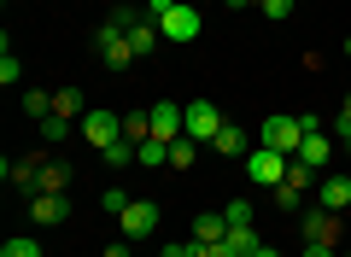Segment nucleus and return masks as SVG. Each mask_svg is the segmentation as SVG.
I'll return each mask as SVG.
<instances>
[{
  "label": "nucleus",
  "mask_w": 351,
  "mask_h": 257,
  "mask_svg": "<svg viewBox=\"0 0 351 257\" xmlns=\"http://www.w3.org/2000/svg\"><path fill=\"white\" fill-rule=\"evenodd\" d=\"M299 140H304V123L299 117H263L258 123V147H269V152H281V158H299Z\"/></svg>",
  "instance_id": "obj_1"
},
{
  "label": "nucleus",
  "mask_w": 351,
  "mask_h": 257,
  "mask_svg": "<svg viewBox=\"0 0 351 257\" xmlns=\"http://www.w3.org/2000/svg\"><path fill=\"white\" fill-rule=\"evenodd\" d=\"M76 129H82V140L94 152H106V147H117V140H123V117H117V111H106V106H88V117L76 123Z\"/></svg>",
  "instance_id": "obj_2"
},
{
  "label": "nucleus",
  "mask_w": 351,
  "mask_h": 257,
  "mask_svg": "<svg viewBox=\"0 0 351 257\" xmlns=\"http://www.w3.org/2000/svg\"><path fill=\"white\" fill-rule=\"evenodd\" d=\"M223 111L211 106V99H193V106H182V129H188V140H217L223 135Z\"/></svg>",
  "instance_id": "obj_3"
},
{
  "label": "nucleus",
  "mask_w": 351,
  "mask_h": 257,
  "mask_svg": "<svg viewBox=\"0 0 351 257\" xmlns=\"http://www.w3.org/2000/svg\"><path fill=\"white\" fill-rule=\"evenodd\" d=\"M199 29H205V24H199V6H193V0H176L170 12L158 18V36H164V41H193Z\"/></svg>",
  "instance_id": "obj_4"
},
{
  "label": "nucleus",
  "mask_w": 351,
  "mask_h": 257,
  "mask_svg": "<svg viewBox=\"0 0 351 257\" xmlns=\"http://www.w3.org/2000/svg\"><path fill=\"white\" fill-rule=\"evenodd\" d=\"M299 123H304V140H299V164H304V170H316V175H322V170H328V158H334V140L322 135V123H316V117H299Z\"/></svg>",
  "instance_id": "obj_5"
},
{
  "label": "nucleus",
  "mask_w": 351,
  "mask_h": 257,
  "mask_svg": "<svg viewBox=\"0 0 351 257\" xmlns=\"http://www.w3.org/2000/svg\"><path fill=\"white\" fill-rule=\"evenodd\" d=\"M287 164L293 158H281V152H269V147H252L246 152V175L258 187H281V182H287Z\"/></svg>",
  "instance_id": "obj_6"
},
{
  "label": "nucleus",
  "mask_w": 351,
  "mask_h": 257,
  "mask_svg": "<svg viewBox=\"0 0 351 257\" xmlns=\"http://www.w3.org/2000/svg\"><path fill=\"white\" fill-rule=\"evenodd\" d=\"M94 53H100L112 71H129V64H135V47H129V36H123V29H112V24H100V36H94Z\"/></svg>",
  "instance_id": "obj_7"
},
{
  "label": "nucleus",
  "mask_w": 351,
  "mask_h": 257,
  "mask_svg": "<svg viewBox=\"0 0 351 257\" xmlns=\"http://www.w3.org/2000/svg\"><path fill=\"white\" fill-rule=\"evenodd\" d=\"M117 228H123V240H147V234L158 228V205H152V199H129V210L117 217Z\"/></svg>",
  "instance_id": "obj_8"
},
{
  "label": "nucleus",
  "mask_w": 351,
  "mask_h": 257,
  "mask_svg": "<svg viewBox=\"0 0 351 257\" xmlns=\"http://www.w3.org/2000/svg\"><path fill=\"white\" fill-rule=\"evenodd\" d=\"M299 228H304V245H339V222L334 210H299Z\"/></svg>",
  "instance_id": "obj_9"
},
{
  "label": "nucleus",
  "mask_w": 351,
  "mask_h": 257,
  "mask_svg": "<svg viewBox=\"0 0 351 257\" xmlns=\"http://www.w3.org/2000/svg\"><path fill=\"white\" fill-rule=\"evenodd\" d=\"M29 217L41 228H59V222H71V199L64 193H29Z\"/></svg>",
  "instance_id": "obj_10"
},
{
  "label": "nucleus",
  "mask_w": 351,
  "mask_h": 257,
  "mask_svg": "<svg viewBox=\"0 0 351 257\" xmlns=\"http://www.w3.org/2000/svg\"><path fill=\"white\" fill-rule=\"evenodd\" d=\"M182 135H188V129H182V106H176V99H158V106H152V140L170 147V140H182Z\"/></svg>",
  "instance_id": "obj_11"
},
{
  "label": "nucleus",
  "mask_w": 351,
  "mask_h": 257,
  "mask_svg": "<svg viewBox=\"0 0 351 257\" xmlns=\"http://www.w3.org/2000/svg\"><path fill=\"white\" fill-rule=\"evenodd\" d=\"M316 205L339 217V210L351 205V175H322V182H316Z\"/></svg>",
  "instance_id": "obj_12"
},
{
  "label": "nucleus",
  "mask_w": 351,
  "mask_h": 257,
  "mask_svg": "<svg viewBox=\"0 0 351 257\" xmlns=\"http://www.w3.org/2000/svg\"><path fill=\"white\" fill-rule=\"evenodd\" d=\"M71 164L64 158H41V170H36V193H64V187H71Z\"/></svg>",
  "instance_id": "obj_13"
},
{
  "label": "nucleus",
  "mask_w": 351,
  "mask_h": 257,
  "mask_svg": "<svg viewBox=\"0 0 351 257\" xmlns=\"http://www.w3.org/2000/svg\"><path fill=\"white\" fill-rule=\"evenodd\" d=\"M223 245H228V257H252L258 252V228H252V222H228V234H223Z\"/></svg>",
  "instance_id": "obj_14"
},
{
  "label": "nucleus",
  "mask_w": 351,
  "mask_h": 257,
  "mask_svg": "<svg viewBox=\"0 0 351 257\" xmlns=\"http://www.w3.org/2000/svg\"><path fill=\"white\" fill-rule=\"evenodd\" d=\"M36 135L47 140V147H64V140H71V135H82V129H76L71 117H59V111H53V117H41V123H36Z\"/></svg>",
  "instance_id": "obj_15"
},
{
  "label": "nucleus",
  "mask_w": 351,
  "mask_h": 257,
  "mask_svg": "<svg viewBox=\"0 0 351 257\" xmlns=\"http://www.w3.org/2000/svg\"><path fill=\"white\" fill-rule=\"evenodd\" d=\"M158 24H152V18H141L135 29H129V47H135V59H152V47H158Z\"/></svg>",
  "instance_id": "obj_16"
},
{
  "label": "nucleus",
  "mask_w": 351,
  "mask_h": 257,
  "mask_svg": "<svg viewBox=\"0 0 351 257\" xmlns=\"http://www.w3.org/2000/svg\"><path fill=\"white\" fill-rule=\"evenodd\" d=\"M53 111H59V117H71V123H82V117H88L82 88H59V94H53Z\"/></svg>",
  "instance_id": "obj_17"
},
{
  "label": "nucleus",
  "mask_w": 351,
  "mask_h": 257,
  "mask_svg": "<svg viewBox=\"0 0 351 257\" xmlns=\"http://www.w3.org/2000/svg\"><path fill=\"white\" fill-rule=\"evenodd\" d=\"M211 147L223 152V158H246V129H234V123H223V135H217Z\"/></svg>",
  "instance_id": "obj_18"
},
{
  "label": "nucleus",
  "mask_w": 351,
  "mask_h": 257,
  "mask_svg": "<svg viewBox=\"0 0 351 257\" xmlns=\"http://www.w3.org/2000/svg\"><path fill=\"white\" fill-rule=\"evenodd\" d=\"M135 164H147V170H170V147H164V140H141Z\"/></svg>",
  "instance_id": "obj_19"
},
{
  "label": "nucleus",
  "mask_w": 351,
  "mask_h": 257,
  "mask_svg": "<svg viewBox=\"0 0 351 257\" xmlns=\"http://www.w3.org/2000/svg\"><path fill=\"white\" fill-rule=\"evenodd\" d=\"M228 234V217L217 210V217H193V240H205V245H217Z\"/></svg>",
  "instance_id": "obj_20"
},
{
  "label": "nucleus",
  "mask_w": 351,
  "mask_h": 257,
  "mask_svg": "<svg viewBox=\"0 0 351 257\" xmlns=\"http://www.w3.org/2000/svg\"><path fill=\"white\" fill-rule=\"evenodd\" d=\"M123 140H135V147L152 140V111H129V117H123Z\"/></svg>",
  "instance_id": "obj_21"
},
{
  "label": "nucleus",
  "mask_w": 351,
  "mask_h": 257,
  "mask_svg": "<svg viewBox=\"0 0 351 257\" xmlns=\"http://www.w3.org/2000/svg\"><path fill=\"white\" fill-rule=\"evenodd\" d=\"M193 158H199V140H170V170H193Z\"/></svg>",
  "instance_id": "obj_22"
},
{
  "label": "nucleus",
  "mask_w": 351,
  "mask_h": 257,
  "mask_svg": "<svg viewBox=\"0 0 351 257\" xmlns=\"http://www.w3.org/2000/svg\"><path fill=\"white\" fill-rule=\"evenodd\" d=\"M269 199H276L281 210H304V187H293V182H281V187H269Z\"/></svg>",
  "instance_id": "obj_23"
},
{
  "label": "nucleus",
  "mask_w": 351,
  "mask_h": 257,
  "mask_svg": "<svg viewBox=\"0 0 351 257\" xmlns=\"http://www.w3.org/2000/svg\"><path fill=\"white\" fill-rule=\"evenodd\" d=\"M0 257H41V245L29 240V234H12V240L0 245Z\"/></svg>",
  "instance_id": "obj_24"
},
{
  "label": "nucleus",
  "mask_w": 351,
  "mask_h": 257,
  "mask_svg": "<svg viewBox=\"0 0 351 257\" xmlns=\"http://www.w3.org/2000/svg\"><path fill=\"white\" fill-rule=\"evenodd\" d=\"M24 111H29V117H53V94H41V88H29V94H24Z\"/></svg>",
  "instance_id": "obj_25"
},
{
  "label": "nucleus",
  "mask_w": 351,
  "mask_h": 257,
  "mask_svg": "<svg viewBox=\"0 0 351 257\" xmlns=\"http://www.w3.org/2000/svg\"><path fill=\"white\" fill-rule=\"evenodd\" d=\"M18 76H24V64H18V53H12V41H6V47H0V82L12 88Z\"/></svg>",
  "instance_id": "obj_26"
},
{
  "label": "nucleus",
  "mask_w": 351,
  "mask_h": 257,
  "mask_svg": "<svg viewBox=\"0 0 351 257\" xmlns=\"http://www.w3.org/2000/svg\"><path fill=\"white\" fill-rule=\"evenodd\" d=\"M100 210H106V217H123V210H129V193H123V187H106V193H100Z\"/></svg>",
  "instance_id": "obj_27"
},
{
  "label": "nucleus",
  "mask_w": 351,
  "mask_h": 257,
  "mask_svg": "<svg viewBox=\"0 0 351 257\" xmlns=\"http://www.w3.org/2000/svg\"><path fill=\"white\" fill-rule=\"evenodd\" d=\"M129 158H135V140H117V147H106V164H112V170H123Z\"/></svg>",
  "instance_id": "obj_28"
},
{
  "label": "nucleus",
  "mask_w": 351,
  "mask_h": 257,
  "mask_svg": "<svg viewBox=\"0 0 351 257\" xmlns=\"http://www.w3.org/2000/svg\"><path fill=\"white\" fill-rule=\"evenodd\" d=\"M293 6H299V0H263L258 12H263V18H276V24H281V18H293Z\"/></svg>",
  "instance_id": "obj_29"
},
{
  "label": "nucleus",
  "mask_w": 351,
  "mask_h": 257,
  "mask_svg": "<svg viewBox=\"0 0 351 257\" xmlns=\"http://www.w3.org/2000/svg\"><path fill=\"white\" fill-rule=\"evenodd\" d=\"M223 217H228V222H252V205H246V199H234V205H228Z\"/></svg>",
  "instance_id": "obj_30"
},
{
  "label": "nucleus",
  "mask_w": 351,
  "mask_h": 257,
  "mask_svg": "<svg viewBox=\"0 0 351 257\" xmlns=\"http://www.w3.org/2000/svg\"><path fill=\"white\" fill-rule=\"evenodd\" d=\"M106 257H135V240H112V245H106Z\"/></svg>",
  "instance_id": "obj_31"
},
{
  "label": "nucleus",
  "mask_w": 351,
  "mask_h": 257,
  "mask_svg": "<svg viewBox=\"0 0 351 257\" xmlns=\"http://www.w3.org/2000/svg\"><path fill=\"white\" fill-rule=\"evenodd\" d=\"M170 6H176V0H147V18H152V24H158V18L170 12Z\"/></svg>",
  "instance_id": "obj_32"
},
{
  "label": "nucleus",
  "mask_w": 351,
  "mask_h": 257,
  "mask_svg": "<svg viewBox=\"0 0 351 257\" xmlns=\"http://www.w3.org/2000/svg\"><path fill=\"white\" fill-rule=\"evenodd\" d=\"M299 257H339V245H304Z\"/></svg>",
  "instance_id": "obj_33"
},
{
  "label": "nucleus",
  "mask_w": 351,
  "mask_h": 257,
  "mask_svg": "<svg viewBox=\"0 0 351 257\" xmlns=\"http://www.w3.org/2000/svg\"><path fill=\"white\" fill-rule=\"evenodd\" d=\"M223 6H234V12H246V6H263V0H223Z\"/></svg>",
  "instance_id": "obj_34"
},
{
  "label": "nucleus",
  "mask_w": 351,
  "mask_h": 257,
  "mask_svg": "<svg viewBox=\"0 0 351 257\" xmlns=\"http://www.w3.org/2000/svg\"><path fill=\"white\" fill-rule=\"evenodd\" d=\"M158 257H188V245H164V252Z\"/></svg>",
  "instance_id": "obj_35"
},
{
  "label": "nucleus",
  "mask_w": 351,
  "mask_h": 257,
  "mask_svg": "<svg viewBox=\"0 0 351 257\" xmlns=\"http://www.w3.org/2000/svg\"><path fill=\"white\" fill-rule=\"evenodd\" d=\"M252 257H281V252H276V245H258V252H252Z\"/></svg>",
  "instance_id": "obj_36"
},
{
  "label": "nucleus",
  "mask_w": 351,
  "mask_h": 257,
  "mask_svg": "<svg viewBox=\"0 0 351 257\" xmlns=\"http://www.w3.org/2000/svg\"><path fill=\"white\" fill-rule=\"evenodd\" d=\"M339 147H346V152H351V129H346V135H339Z\"/></svg>",
  "instance_id": "obj_37"
},
{
  "label": "nucleus",
  "mask_w": 351,
  "mask_h": 257,
  "mask_svg": "<svg viewBox=\"0 0 351 257\" xmlns=\"http://www.w3.org/2000/svg\"><path fill=\"white\" fill-rule=\"evenodd\" d=\"M346 59H351V36H346Z\"/></svg>",
  "instance_id": "obj_38"
},
{
  "label": "nucleus",
  "mask_w": 351,
  "mask_h": 257,
  "mask_svg": "<svg viewBox=\"0 0 351 257\" xmlns=\"http://www.w3.org/2000/svg\"><path fill=\"white\" fill-rule=\"evenodd\" d=\"M193 6H205V0H193Z\"/></svg>",
  "instance_id": "obj_39"
},
{
  "label": "nucleus",
  "mask_w": 351,
  "mask_h": 257,
  "mask_svg": "<svg viewBox=\"0 0 351 257\" xmlns=\"http://www.w3.org/2000/svg\"><path fill=\"white\" fill-rule=\"evenodd\" d=\"M346 257H351V252H346Z\"/></svg>",
  "instance_id": "obj_40"
}]
</instances>
